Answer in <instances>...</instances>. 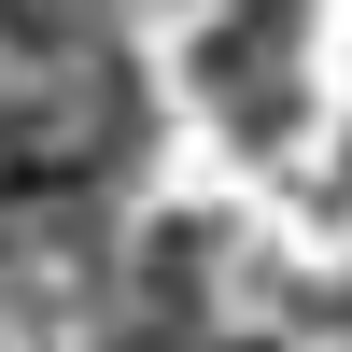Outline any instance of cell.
I'll list each match as a JSON object with an SVG mask.
<instances>
[{"instance_id":"6da1fadb","label":"cell","mask_w":352,"mask_h":352,"mask_svg":"<svg viewBox=\"0 0 352 352\" xmlns=\"http://www.w3.org/2000/svg\"><path fill=\"white\" fill-rule=\"evenodd\" d=\"M71 352H85V338H71Z\"/></svg>"}]
</instances>
